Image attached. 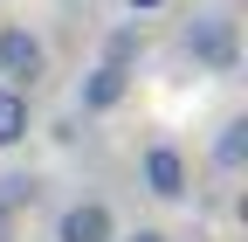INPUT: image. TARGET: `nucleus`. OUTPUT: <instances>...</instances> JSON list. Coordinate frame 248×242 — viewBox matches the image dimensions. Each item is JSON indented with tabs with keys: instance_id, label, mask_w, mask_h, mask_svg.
Instances as JSON below:
<instances>
[{
	"instance_id": "obj_1",
	"label": "nucleus",
	"mask_w": 248,
	"mask_h": 242,
	"mask_svg": "<svg viewBox=\"0 0 248 242\" xmlns=\"http://www.w3.org/2000/svg\"><path fill=\"white\" fill-rule=\"evenodd\" d=\"M42 76H48V49H42V35H35V28H21V21H7V28H0V83L35 90Z\"/></svg>"
},
{
	"instance_id": "obj_2",
	"label": "nucleus",
	"mask_w": 248,
	"mask_h": 242,
	"mask_svg": "<svg viewBox=\"0 0 248 242\" xmlns=\"http://www.w3.org/2000/svg\"><path fill=\"white\" fill-rule=\"evenodd\" d=\"M138 180H145L152 201H186V194H193V166H186V153H179L172 138H152V145H145Z\"/></svg>"
},
{
	"instance_id": "obj_3",
	"label": "nucleus",
	"mask_w": 248,
	"mask_h": 242,
	"mask_svg": "<svg viewBox=\"0 0 248 242\" xmlns=\"http://www.w3.org/2000/svg\"><path fill=\"white\" fill-rule=\"evenodd\" d=\"M186 55H193L200 69H234V21H221V14H207V21H193L186 28Z\"/></svg>"
},
{
	"instance_id": "obj_4",
	"label": "nucleus",
	"mask_w": 248,
	"mask_h": 242,
	"mask_svg": "<svg viewBox=\"0 0 248 242\" xmlns=\"http://www.w3.org/2000/svg\"><path fill=\"white\" fill-rule=\"evenodd\" d=\"M55 242H117V215L104 201H69L55 215Z\"/></svg>"
},
{
	"instance_id": "obj_5",
	"label": "nucleus",
	"mask_w": 248,
	"mask_h": 242,
	"mask_svg": "<svg viewBox=\"0 0 248 242\" xmlns=\"http://www.w3.org/2000/svg\"><path fill=\"white\" fill-rule=\"evenodd\" d=\"M124 97H131V69H117V63H97L83 83H76V104L90 111V118H104V111H117Z\"/></svg>"
},
{
	"instance_id": "obj_6",
	"label": "nucleus",
	"mask_w": 248,
	"mask_h": 242,
	"mask_svg": "<svg viewBox=\"0 0 248 242\" xmlns=\"http://www.w3.org/2000/svg\"><path fill=\"white\" fill-rule=\"evenodd\" d=\"M28 132H35V104H28V90L0 83V153H7V145H21Z\"/></svg>"
},
{
	"instance_id": "obj_7",
	"label": "nucleus",
	"mask_w": 248,
	"mask_h": 242,
	"mask_svg": "<svg viewBox=\"0 0 248 242\" xmlns=\"http://www.w3.org/2000/svg\"><path fill=\"white\" fill-rule=\"evenodd\" d=\"M241 159H248V118H228L221 138H214V166H221V173H241Z\"/></svg>"
},
{
	"instance_id": "obj_8",
	"label": "nucleus",
	"mask_w": 248,
	"mask_h": 242,
	"mask_svg": "<svg viewBox=\"0 0 248 242\" xmlns=\"http://www.w3.org/2000/svg\"><path fill=\"white\" fill-rule=\"evenodd\" d=\"M35 194H42L35 173H0V222L21 215V207H35Z\"/></svg>"
},
{
	"instance_id": "obj_9",
	"label": "nucleus",
	"mask_w": 248,
	"mask_h": 242,
	"mask_svg": "<svg viewBox=\"0 0 248 242\" xmlns=\"http://www.w3.org/2000/svg\"><path fill=\"white\" fill-rule=\"evenodd\" d=\"M131 55H138V28H117V35L104 42V63H117V69H131Z\"/></svg>"
},
{
	"instance_id": "obj_10",
	"label": "nucleus",
	"mask_w": 248,
	"mask_h": 242,
	"mask_svg": "<svg viewBox=\"0 0 248 242\" xmlns=\"http://www.w3.org/2000/svg\"><path fill=\"white\" fill-rule=\"evenodd\" d=\"M117 242H172L166 228H138V235H117Z\"/></svg>"
},
{
	"instance_id": "obj_11",
	"label": "nucleus",
	"mask_w": 248,
	"mask_h": 242,
	"mask_svg": "<svg viewBox=\"0 0 248 242\" xmlns=\"http://www.w3.org/2000/svg\"><path fill=\"white\" fill-rule=\"evenodd\" d=\"M131 7H159V0H131Z\"/></svg>"
},
{
	"instance_id": "obj_12",
	"label": "nucleus",
	"mask_w": 248,
	"mask_h": 242,
	"mask_svg": "<svg viewBox=\"0 0 248 242\" xmlns=\"http://www.w3.org/2000/svg\"><path fill=\"white\" fill-rule=\"evenodd\" d=\"M0 235H7V222H0Z\"/></svg>"
}]
</instances>
